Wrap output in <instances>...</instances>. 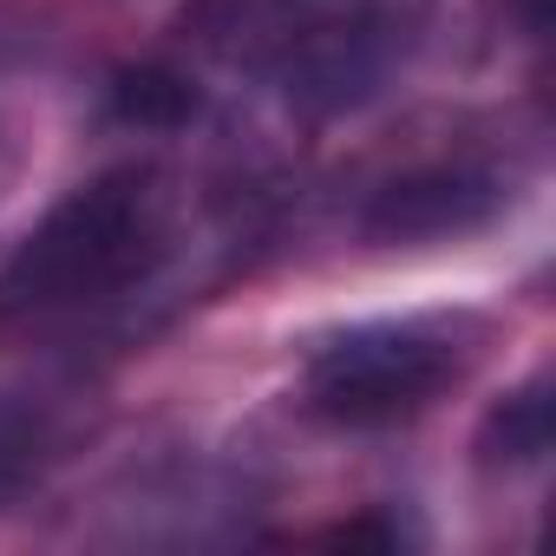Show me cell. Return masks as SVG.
Returning <instances> with one entry per match:
<instances>
[{
  "label": "cell",
  "mask_w": 556,
  "mask_h": 556,
  "mask_svg": "<svg viewBox=\"0 0 556 556\" xmlns=\"http://www.w3.org/2000/svg\"><path fill=\"white\" fill-rule=\"evenodd\" d=\"M164 262L157 170L118 164L73 184L0 268V315H73L131 295Z\"/></svg>",
  "instance_id": "obj_1"
},
{
  "label": "cell",
  "mask_w": 556,
  "mask_h": 556,
  "mask_svg": "<svg viewBox=\"0 0 556 556\" xmlns=\"http://www.w3.org/2000/svg\"><path fill=\"white\" fill-rule=\"evenodd\" d=\"M491 328L478 315H387L308 348L302 406L341 432H387L439 406L478 367Z\"/></svg>",
  "instance_id": "obj_2"
},
{
  "label": "cell",
  "mask_w": 556,
  "mask_h": 556,
  "mask_svg": "<svg viewBox=\"0 0 556 556\" xmlns=\"http://www.w3.org/2000/svg\"><path fill=\"white\" fill-rule=\"evenodd\" d=\"M406 47H413V14H400L393 0H328L302 27H289L262 66L275 73L295 112L334 118L367 105L400 73Z\"/></svg>",
  "instance_id": "obj_3"
},
{
  "label": "cell",
  "mask_w": 556,
  "mask_h": 556,
  "mask_svg": "<svg viewBox=\"0 0 556 556\" xmlns=\"http://www.w3.org/2000/svg\"><path fill=\"white\" fill-rule=\"evenodd\" d=\"M510 203V170L491 157H426L380 177L361 203V236L374 249H439L491 229Z\"/></svg>",
  "instance_id": "obj_4"
},
{
  "label": "cell",
  "mask_w": 556,
  "mask_h": 556,
  "mask_svg": "<svg viewBox=\"0 0 556 556\" xmlns=\"http://www.w3.org/2000/svg\"><path fill=\"white\" fill-rule=\"evenodd\" d=\"M556 439V400H549V374H530L523 387H510L504 400H491V413L478 419V471H530L549 458Z\"/></svg>",
  "instance_id": "obj_5"
},
{
  "label": "cell",
  "mask_w": 556,
  "mask_h": 556,
  "mask_svg": "<svg viewBox=\"0 0 556 556\" xmlns=\"http://www.w3.org/2000/svg\"><path fill=\"white\" fill-rule=\"evenodd\" d=\"M112 118L138 125V131H177L197 118V86L170 66H125L112 73Z\"/></svg>",
  "instance_id": "obj_6"
},
{
  "label": "cell",
  "mask_w": 556,
  "mask_h": 556,
  "mask_svg": "<svg viewBox=\"0 0 556 556\" xmlns=\"http://www.w3.org/2000/svg\"><path fill=\"white\" fill-rule=\"evenodd\" d=\"M321 543H341V549H400V543H413V530L393 510H361V517L321 530Z\"/></svg>",
  "instance_id": "obj_7"
}]
</instances>
